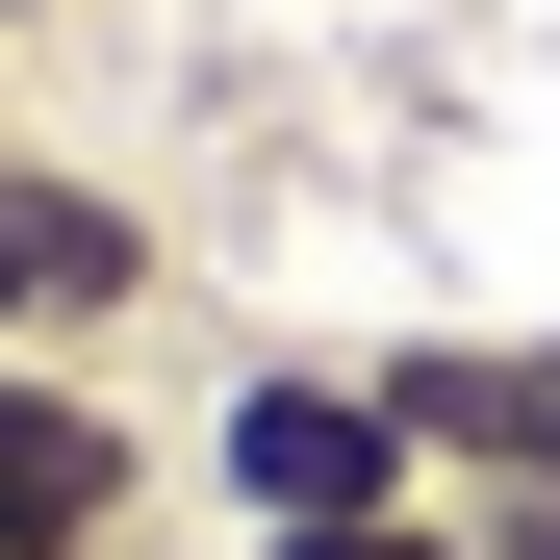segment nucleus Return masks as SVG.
Returning a JSON list of instances; mask_svg holds the SVG:
<instances>
[{"label":"nucleus","instance_id":"5","mask_svg":"<svg viewBox=\"0 0 560 560\" xmlns=\"http://www.w3.org/2000/svg\"><path fill=\"white\" fill-rule=\"evenodd\" d=\"M0 26H51V0H0Z\"/></svg>","mask_w":560,"mask_h":560},{"label":"nucleus","instance_id":"2","mask_svg":"<svg viewBox=\"0 0 560 560\" xmlns=\"http://www.w3.org/2000/svg\"><path fill=\"white\" fill-rule=\"evenodd\" d=\"M153 306V205L77 153H0V357H103Z\"/></svg>","mask_w":560,"mask_h":560},{"label":"nucleus","instance_id":"3","mask_svg":"<svg viewBox=\"0 0 560 560\" xmlns=\"http://www.w3.org/2000/svg\"><path fill=\"white\" fill-rule=\"evenodd\" d=\"M128 510H153V433L77 357H0V560H128Z\"/></svg>","mask_w":560,"mask_h":560},{"label":"nucleus","instance_id":"1","mask_svg":"<svg viewBox=\"0 0 560 560\" xmlns=\"http://www.w3.org/2000/svg\"><path fill=\"white\" fill-rule=\"evenodd\" d=\"M205 485H230V535H357V510H433V458L383 408V357H255L205 408Z\"/></svg>","mask_w":560,"mask_h":560},{"label":"nucleus","instance_id":"4","mask_svg":"<svg viewBox=\"0 0 560 560\" xmlns=\"http://www.w3.org/2000/svg\"><path fill=\"white\" fill-rule=\"evenodd\" d=\"M255 560H485L458 510H357V535H255Z\"/></svg>","mask_w":560,"mask_h":560}]
</instances>
